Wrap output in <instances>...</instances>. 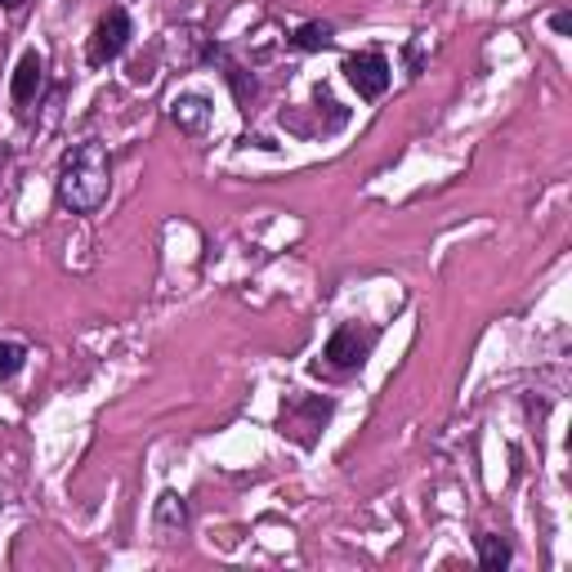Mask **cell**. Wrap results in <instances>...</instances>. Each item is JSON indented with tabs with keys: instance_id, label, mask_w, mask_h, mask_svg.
<instances>
[{
	"instance_id": "obj_7",
	"label": "cell",
	"mask_w": 572,
	"mask_h": 572,
	"mask_svg": "<svg viewBox=\"0 0 572 572\" xmlns=\"http://www.w3.org/2000/svg\"><path fill=\"white\" fill-rule=\"evenodd\" d=\"M170 122H175L179 130H188V135H198V130L211 122V103L198 99V94H183V99L170 103Z\"/></svg>"
},
{
	"instance_id": "obj_2",
	"label": "cell",
	"mask_w": 572,
	"mask_h": 572,
	"mask_svg": "<svg viewBox=\"0 0 572 572\" xmlns=\"http://www.w3.org/2000/svg\"><path fill=\"white\" fill-rule=\"evenodd\" d=\"M130 36H135L130 14H126L122 5H117V10H107V14L99 18L94 36H90V46H86V63H90V67H107V63H117V59L126 54V46H130Z\"/></svg>"
},
{
	"instance_id": "obj_12",
	"label": "cell",
	"mask_w": 572,
	"mask_h": 572,
	"mask_svg": "<svg viewBox=\"0 0 572 572\" xmlns=\"http://www.w3.org/2000/svg\"><path fill=\"white\" fill-rule=\"evenodd\" d=\"M0 10H23V0H0Z\"/></svg>"
},
{
	"instance_id": "obj_3",
	"label": "cell",
	"mask_w": 572,
	"mask_h": 572,
	"mask_svg": "<svg viewBox=\"0 0 572 572\" xmlns=\"http://www.w3.org/2000/svg\"><path fill=\"white\" fill-rule=\"evenodd\" d=\"M345 76H349V86H354L363 99H380V94L390 90V81H394V67H390L385 54L367 50V54H349V59H345Z\"/></svg>"
},
{
	"instance_id": "obj_9",
	"label": "cell",
	"mask_w": 572,
	"mask_h": 572,
	"mask_svg": "<svg viewBox=\"0 0 572 572\" xmlns=\"http://www.w3.org/2000/svg\"><path fill=\"white\" fill-rule=\"evenodd\" d=\"M474 546H479V568H487V572H501L510 563V542L497 537V532H479Z\"/></svg>"
},
{
	"instance_id": "obj_1",
	"label": "cell",
	"mask_w": 572,
	"mask_h": 572,
	"mask_svg": "<svg viewBox=\"0 0 572 572\" xmlns=\"http://www.w3.org/2000/svg\"><path fill=\"white\" fill-rule=\"evenodd\" d=\"M59 206L72 211V215H94L107 193H112V157H107V148L86 139V143H76L63 152V162H59Z\"/></svg>"
},
{
	"instance_id": "obj_4",
	"label": "cell",
	"mask_w": 572,
	"mask_h": 572,
	"mask_svg": "<svg viewBox=\"0 0 572 572\" xmlns=\"http://www.w3.org/2000/svg\"><path fill=\"white\" fill-rule=\"evenodd\" d=\"M371 345H376V331H358V327L349 322V327L331 331V340H327L322 358H327L335 371H354V367H363V363H367Z\"/></svg>"
},
{
	"instance_id": "obj_6",
	"label": "cell",
	"mask_w": 572,
	"mask_h": 572,
	"mask_svg": "<svg viewBox=\"0 0 572 572\" xmlns=\"http://www.w3.org/2000/svg\"><path fill=\"white\" fill-rule=\"evenodd\" d=\"M152 523H157V537H162V542H175L179 532L188 527V506H183V497H179V492H162V497H157V514H152Z\"/></svg>"
},
{
	"instance_id": "obj_10",
	"label": "cell",
	"mask_w": 572,
	"mask_h": 572,
	"mask_svg": "<svg viewBox=\"0 0 572 572\" xmlns=\"http://www.w3.org/2000/svg\"><path fill=\"white\" fill-rule=\"evenodd\" d=\"M27 363V345H18V340H0V385L5 380H14Z\"/></svg>"
},
{
	"instance_id": "obj_11",
	"label": "cell",
	"mask_w": 572,
	"mask_h": 572,
	"mask_svg": "<svg viewBox=\"0 0 572 572\" xmlns=\"http://www.w3.org/2000/svg\"><path fill=\"white\" fill-rule=\"evenodd\" d=\"M550 27H555L559 36H568V31H572V14H555V18H550Z\"/></svg>"
},
{
	"instance_id": "obj_5",
	"label": "cell",
	"mask_w": 572,
	"mask_h": 572,
	"mask_svg": "<svg viewBox=\"0 0 572 572\" xmlns=\"http://www.w3.org/2000/svg\"><path fill=\"white\" fill-rule=\"evenodd\" d=\"M41 86H46V59L36 54V50H27V54L18 59V67H14L10 94H14V103H18V107H27L36 94H41Z\"/></svg>"
},
{
	"instance_id": "obj_8",
	"label": "cell",
	"mask_w": 572,
	"mask_h": 572,
	"mask_svg": "<svg viewBox=\"0 0 572 572\" xmlns=\"http://www.w3.org/2000/svg\"><path fill=\"white\" fill-rule=\"evenodd\" d=\"M331 46H335V27L322 23V18L295 27V36H291V50H300V54H318V50H331Z\"/></svg>"
}]
</instances>
